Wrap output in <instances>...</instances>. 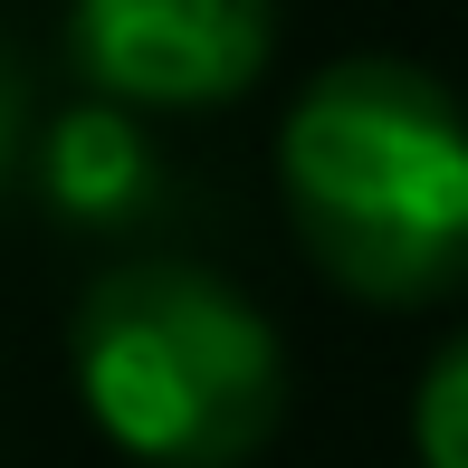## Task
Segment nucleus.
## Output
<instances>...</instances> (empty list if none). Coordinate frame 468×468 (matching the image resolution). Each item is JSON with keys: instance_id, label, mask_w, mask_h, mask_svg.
I'll use <instances>...</instances> for the list:
<instances>
[{"instance_id": "7ed1b4c3", "label": "nucleus", "mask_w": 468, "mask_h": 468, "mask_svg": "<svg viewBox=\"0 0 468 468\" xmlns=\"http://www.w3.org/2000/svg\"><path fill=\"white\" fill-rule=\"evenodd\" d=\"M278 0H68V68L105 105H210L259 87Z\"/></svg>"}, {"instance_id": "39448f33", "label": "nucleus", "mask_w": 468, "mask_h": 468, "mask_svg": "<svg viewBox=\"0 0 468 468\" xmlns=\"http://www.w3.org/2000/svg\"><path fill=\"white\" fill-rule=\"evenodd\" d=\"M411 450L420 468H468V325L431 354V373L411 392Z\"/></svg>"}, {"instance_id": "20e7f679", "label": "nucleus", "mask_w": 468, "mask_h": 468, "mask_svg": "<svg viewBox=\"0 0 468 468\" xmlns=\"http://www.w3.org/2000/svg\"><path fill=\"white\" fill-rule=\"evenodd\" d=\"M38 173H48L58 210H77V220H124V210L154 191V154H144V134H134L124 105H77V115H58L48 134H38Z\"/></svg>"}, {"instance_id": "423d86ee", "label": "nucleus", "mask_w": 468, "mask_h": 468, "mask_svg": "<svg viewBox=\"0 0 468 468\" xmlns=\"http://www.w3.org/2000/svg\"><path fill=\"white\" fill-rule=\"evenodd\" d=\"M19 154H29V77H19V58L0 48V182L19 173Z\"/></svg>"}, {"instance_id": "f257e3e1", "label": "nucleus", "mask_w": 468, "mask_h": 468, "mask_svg": "<svg viewBox=\"0 0 468 468\" xmlns=\"http://www.w3.org/2000/svg\"><path fill=\"white\" fill-rule=\"evenodd\" d=\"M278 191L354 296L431 306L468 278V105L420 58H325L278 124Z\"/></svg>"}, {"instance_id": "f03ea898", "label": "nucleus", "mask_w": 468, "mask_h": 468, "mask_svg": "<svg viewBox=\"0 0 468 468\" xmlns=\"http://www.w3.org/2000/svg\"><path fill=\"white\" fill-rule=\"evenodd\" d=\"M77 392L144 468H239L287 420V345L259 296L191 259H124L77 296Z\"/></svg>"}]
</instances>
